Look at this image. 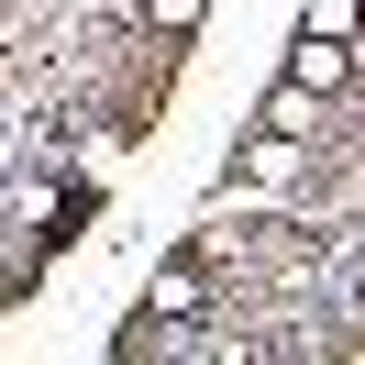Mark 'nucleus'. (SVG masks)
I'll return each mask as SVG.
<instances>
[{
  "label": "nucleus",
  "instance_id": "nucleus-2",
  "mask_svg": "<svg viewBox=\"0 0 365 365\" xmlns=\"http://www.w3.org/2000/svg\"><path fill=\"white\" fill-rule=\"evenodd\" d=\"M310 122H321V89H310V78H288V89L266 100V133H288V144H299Z\"/></svg>",
  "mask_w": 365,
  "mask_h": 365
},
{
  "label": "nucleus",
  "instance_id": "nucleus-3",
  "mask_svg": "<svg viewBox=\"0 0 365 365\" xmlns=\"http://www.w3.org/2000/svg\"><path fill=\"white\" fill-rule=\"evenodd\" d=\"M288 78H310V89H332V78H343V45H321V34H299V67Z\"/></svg>",
  "mask_w": 365,
  "mask_h": 365
},
{
  "label": "nucleus",
  "instance_id": "nucleus-1",
  "mask_svg": "<svg viewBox=\"0 0 365 365\" xmlns=\"http://www.w3.org/2000/svg\"><path fill=\"white\" fill-rule=\"evenodd\" d=\"M200 299H210V277H200V266H166L155 288H144V321H188Z\"/></svg>",
  "mask_w": 365,
  "mask_h": 365
},
{
  "label": "nucleus",
  "instance_id": "nucleus-4",
  "mask_svg": "<svg viewBox=\"0 0 365 365\" xmlns=\"http://www.w3.org/2000/svg\"><path fill=\"white\" fill-rule=\"evenodd\" d=\"M299 34H321V45H354V0H310V23Z\"/></svg>",
  "mask_w": 365,
  "mask_h": 365
},
{
  "label": "nucleus",
  "instance_id": "nucleus-5",
  "mask_svg": "<svg viewBox=\"0 0 365 365\" xmlns=\"http://www.w3.org/2000/svg\"><path fill=\"white\" fill-rule=\"evenodd\" d=\"M155 23H166V34H188V23H200V0H155Z\"/></svg>",
  "mask_w": 365,
  "mask_h": 365
}]
</instances>
